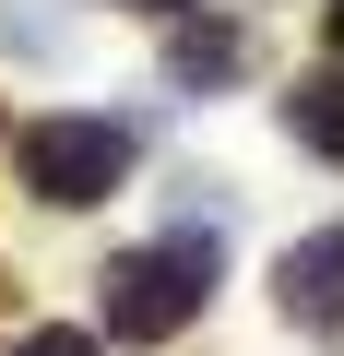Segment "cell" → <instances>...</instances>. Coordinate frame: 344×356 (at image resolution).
<instances>
[{
    "label": "cell",
    "mask_w": 344,
    "mask_h": 356,
    "mask_svg": "<svg viewBox=\"0 0 344 356\" xmlns=\"http://www.w3.org/2000/svg\"><path fill=\"white\" fill-rule=\"evenodd\" d=\"M214 297V238H154L131 261H107V332L119 344H166V332H190Z\"/></svg>",
    "instance_id": "6da1fadb"
},
{
    "label": "cell",
    "mask_w": 344,
    "mask_h": 356,
    "mask_svg": "<svg viewBox=\"0 0 344 356\" xmlns=\"http://www.w3.org/2000/svg\"><path fill=\"white\" fill-rule=\"evenodd\" d=\"M13 166H24V191H36V202L83 214V202H107L119 178H131V119H95V107H60V119H36V131L13 143Z\"/></svg>",
    "instance_id": "7a4b0ae2"
},
{
    "label": "cell",
    "mask_w": 344,
    "mask_h": 356,
    "mask_svg": "<svg viewBox=\"0 0 344 356\" xmlns=\"http://www.w3.org/2000/svg\"><path fill=\"white\" fill-rule=\"evenodd\" d=\"M273 309L297 332H344V226H320V238H297L273 261Z\"/></svg>",
    "instance_id": "3957f363"
},
{
    "label": "cell",
    "mask_w": 344,
    "mask_h": 356,
    "mask_svg": "<svg viewBox=\"0 0 344 356\" xmlns=\"http://www.w3.org/2000/svg\"><path fill=\"white\" fill-rule=\"evenodd\" d=\"M166 72L214 95V83H238V72H249V36H238V24H166Z\"/></svg>",
    "instance_id": "277c9868"
},
{
    "label": "cell",
    "mask_w": 344,
    "mask_h": 356,
    "mask_svg": "<svg viewBox=\"0 0 344 356\" xmlns=\"http://www.w3.org/2000/svg\"><path fill=\"white\" fill-rule=\"evenodd\" d=\"M285 131H297L309 154H332V166H344V72H309V83L285 95Z\"/></svg>",
    "instance_id": "5b68a950"
},
{
    "label": "cell",
    "mask_w": 344,
    "mask_h": 356,
    "mask_svg": "<svg viewBox=\"0 0 344 356\" xmlns=\"http://www.w3.org/2000/svg\"><path fill=\"white\" fill-rule=\"evenodd\" d=\"M24 356H95V332H24Z\"/></svg>",
    "instance_id": "8992f818"
},
{
    "label": "cell",
    "mask_w": 344,
    "mask_h": 356,
    "mask_svg": "<svg viewBox=\"0 0 344 356\" xmlns=\"http://www.w3.org/2000/svg\"><path fill=\"white\" fill-rule=\"evenodd\" d=\"M320 36H332V60H344V0H332V13H320Z\"/></svg>",
    "instance_id": "52a82bcc"
},
{
    "label": "cell",
    "mask_w": 344,
    "mask_h": 356,
    "mask_svg": "<svg viewBox=\"0 0 344 356\" xmlns=\"http://www.w3.org/2000/svg\"><path fill=\"white\" fill-rule=\"evenodd\" d=\"M142 13H166V0H142Z\"/></svg>",
    "instance_id": "ba28073f"
}]
</instances>
